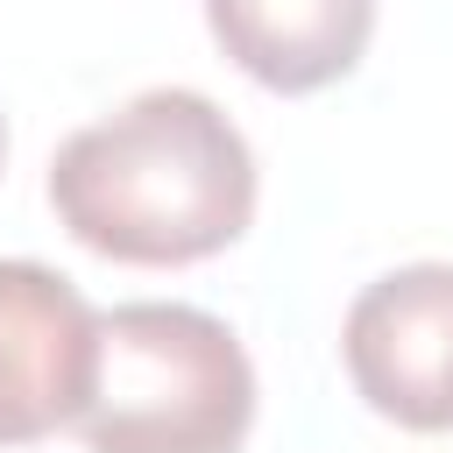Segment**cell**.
Listing matches in <instances>:
<instances>
[{
    "label": "cell",
    "instance_id": "4",
    "mask_svg": "<svg viewBox=\"0 0 453 453\" xmlns=\"http://www.w3.org/2000/svg\"><path fill=\"white\" fill-rule=\"evenodd\" d=\"M99 368V311L42 262H0V446L78 425Z\"/></svg>",
    "mask_w": 453,
    "mask_h": 453
},
{
    "label": "cell",
    "instance_id": "6",
    "mask_svg": "<svg viewBox=\"0 0 453 453\" xmlns=\"http://www.w3.org/2000/svg\"><path fill=\"white\" fill-rule=\"evenodd\" d=\"M0 156H7V127H0Z\"/></svg>",
    "mask_w": 453,
    "mask_h": 453
},
{
    "label": "cell",
    "instance_id": "3",
    "mask_svg": "<svg viewBox=\"0 0 453 453\" xmlns=\"http://www.w3.org/2000/svg\"><path fill=\"white\" fill-rule=\"evenodd\" d=\"M340 354L368 411L403 432H453V262L375 276L347 304Z\"/></svg>",
    "mask_w": 453,
    "mask_h": 453
},
{
    "label": "cell",
    "instance_id": "1",
    "mask_svg": "<svg viewBox=\"0 0 453 453\" xmlns=\"http://www.w3.org/2000/svg\"><path fill=\"white\" fill-rule=\"evenodd\" d=\"M50 205L106 262L177 269L234 248L255 219L248 134L184 85H156L78 127L50 163Z\"/></svg>",
    "mask_w": 453,
    "mask_h": 453
},
{
    "label": "cell",
    "instance_id": "5",
    "mask_svg": "<svg viewBox=\"0 0 453 453\" xmlns=\"http://www.w3.org/2000/svg\"><path fill=\"white\" fill-rule=\"evenodd\" d=\"M212 42L269 92L347 78L375 35V0H205Z\"/></svg>",
    "mask_w": 453,
    "mask_h": 453
},
{
    "label": "cell",
    "instance_id": "2",
    "mask_svg": "<svg viewBox=\"0 0 453 453\" xmlns=\"http://www.w3.org/2000/svg\"><path fill=\"white\" fill-rule=\"evenodd\" d=\"M255 368L226 319L198 304L99 311V368L78 411L85 453H241Z\"/></svg>",
    "mask_w": 453,
    "mask_h": 453
}]
</instances>
